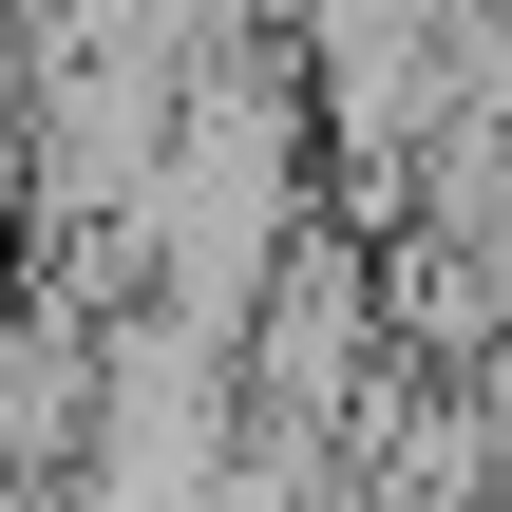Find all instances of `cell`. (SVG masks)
<instances>
[{
  "mask_svg": "<svg viewBox=\"0 0 512 512\" xmlns=\"http://www.w3.org/2000/svg\"><path fill=\"white\" fill-rule=\"evenodd\" d=\"M494 512H512V475H494Z\"/></svg>",
  "mask_w": 512,
  "mask_h": 512,
  "instance_id": "obj_1",
  "label": "cell"
}]
</instances>
